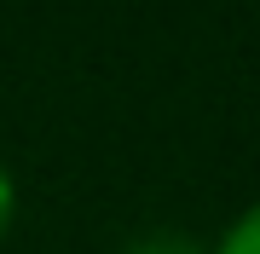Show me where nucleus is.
Here are the masks:
<instances>
[{
  "label": "nucleus",
  "instance_id": "nucleus-3",
  "mask_svg": "<svg viewBox=\"0 0 260 254\" xmlns=\"http://www.w3.org/2000/svg\"><path fill=\"white\" fill-rule=\"evenodd\" d=\"M12 208H18V191H12V173L0 168V237H6V226H12Z\"/></svg>",
  "mask_w": 260,
  "mask_h": 254
},
{
  "label": "nucleus",
  "instance_id": "nucleus-1",
  "mask_svg": "<svg viewBox=\"0 0 260 254\" xmlns=\"http://www.w3.org/2000/svg\"><path fill=\"white\" fill-rule=\"evenodd\" d=\"M121 254H208L197 237H185V231H145V237H133Z\"/></svg>",
  "mask_w": 260,
  "mask_h": 254
},
{
  "label": "nucleus",
  "instance_id": "nucleus-2",
  "mask_svg": "<svg viewBox=\"0 0 260 254\" xmlns=\"http://www.w3.org/2000/svg\"><path fill=\"white\" fill-rule=\"evenodd\" d=\"M214 254H260V202L243 208V214L232 220V231L220 237V248Z\"/></svg>",
  "mask_w": 260,
  "mask_h": 254
}]
</instances>
